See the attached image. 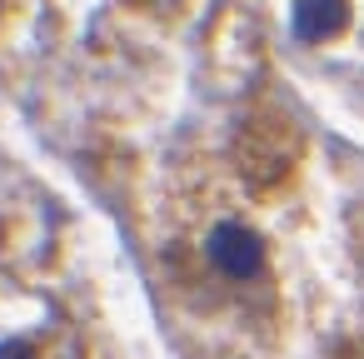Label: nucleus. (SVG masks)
<instances>
[{"instance_id":"obj_1","label":"nucleus","mask_w":364,"mask_h":359,"mask_svg":"<svg viewBox=\"0 0 364 359\" xmlns=\"http://www.w3.org/2000/svg\"><path fill=\"white\" fill-rule=\"evenodd\" d=\"M165 264L180 269V294L195 304L220 289L225 299L240 304V314L255 319V304L269 309L274 304V284H269V240L259 225H250L245 210L225 205L215 195V205L185 210L175 220V240L165 250Z\"/></svg>"},{"instance_id":"obj_2","label":"nucleus","mask_w":364,"mask_h":359,"mask_svg":"<svg viewBox=\"0 0 364 359\" xmlns=\"http://www.w3.org/2000/svg\"><path fill=\"white\" fill-rule=\"evenodd\" d=\"M0 359H75L70 329L41 299H0Z\"/></svg>"},{"instance_id":"obj_4","label":"nucleus","mask_w":364,"mask_h":359,"mask_svg":"<svg viewBox=\"0 0 364 359\" xmlns=\"http://www.w3.org/2000/svg\"><path fill=\"white\" fill-rule=\"evenodd\" d=\"M354 21V0H289V36L309 50L334 45Z\"/></svg>"},{"instance_id":"obj_3","label":"nucleus","mask_w":364,"mask_h":359,"mask_svg":"<svg viewBox=\"0 0 364 359\" xmlns=\"http://www.w3.org/2000/svg\"><path fill=\"white\" fill-rule=\"evenodd\" d=\"M294 150H299V135L289 130V125H255V135L240 145V165H245V175H250V185L255 180H284L289 170H294Z\"/></svg>"}]
</instances>
